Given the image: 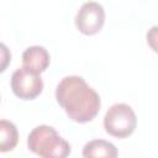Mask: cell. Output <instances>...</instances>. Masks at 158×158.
I'll use <instances>...</instances> for the list:
<instances>
[{"mask_svg":"<svg viewBox=\"0 0 158 158\" xmlns=\"http://www.w3.org/2000/svg\"><path fill=\"white\" fill-rule=\"evenodd\" d=\"M146 40L148 46L153 52L158 54V26H152L146 35Z\"/></svg>","mask_w":158,"mask_h":158,"instance_id":"obj_9","label":"cell"},{"mask_svg":"<svg viewBox=\"0 0 158 158\" xmlns=\"http://www.w3.org/2000/svg\"><path fill=\"white\" fill-rule=\"evenodd\" d=\"M105 23V10L96 1L84 2L75 15V27L85 36H93L101 31Z\"/></svg>","mask_w":158,"mask_h":158,"instance_id":"obj_5","label":"cell"},{"mask_svg":"<svg viewBox=\"0 0 158 158\" xmlns=\"http://www.w3.org/2000/svg\"><path fill=\"white\" fill-rule=\"evenodd\" d=\"M137 127V117L133 109L125 102H116L110 106L104 117L105 131L116 138L130 137Z\"/></svg>","mask_w":158,"mask_h":158,"instance_id":"obj_3","label":"cell"},{"mask_svg":"<svg viewBox=\"0 0 158 158\" xmlns=\"http://www.w3.org/2000/svg\"><path fill=\"white\" fill-rule=\"evenodd\" d=\"M56 100L67 116L78 123L93 121L101 107L100 95L79 75L60 79L56 88Z\"/></svg>","mask_w":158,"mask_h":158,"instance_id":"obj_1","label":"cell"},{"mask_svg":"<svg viewBox=\"0 0 158 158\" xmlns=\"http://www.w3.org/2000/svg\"><path fill=\"white\" fill-rule=\"evenodd\" d=\"M12 93L22 100H33L43 91L41 74L26 67L17 68L11 75Z\"/></svg>","mask_w":158,"mask_h":158,"instance_id":"obj_4","label":"cell"},{"mask_svg":"<svg viewBox=\"0 0 158 158\" xmlns=\"http://www.w3.org/2000/svg\"><path fill=\"white\" fill-rule=\"evenodd\" d=\"M51 62L48 51L42 46H31L26 48L22 53V64L23 67L35 70L37 73H43Z\"/></svg>","mask_w":158,"mask_h":158,"instance_id":"obj_6","label":"cell"},{"mask_svg":"<svg viewBox=\"0 0 158 158\" xmlns=\"http://www.w3.org/2000/svg\"><path fill=\"white\" fill-rule=\"evenodd\" d=\"M28 149L42 158H65L70 154V144L48 125L36 126L27 137Z\"/></svg>","mask_w":158,"mask_h":158,"instance_id":"obj_2","label":"cell"},{"mask_svg":"<svg viewBox=\"0 0 158 158\" xmlns=\"http://www.w3.org/2000/svg\"><path fill=\"white\" fill-rule=\"evenodd\" d=\"M19 142V132L16 126L7 120L0 121V152L12 151Z\"/></svg>","mask_w":158,"mask_h":158,"instance_id":"obj_8","label":"cell"},{"mask_svg":"<svg viewBox=\"0 0 158 158\" xmlns=\"http://www.w3.org/2000/svg\"><path fill=\"white\" fill-rule=\"evenodd\" d=\"M118 152L115 144L105 139H93L85 143L83 148V157L93 158V157H106V158H115L117 157Z\"/></svg>","mask_w":158,"mask_h":158,"instance_id":"obj_7","label":"cell"}]
</instances>
